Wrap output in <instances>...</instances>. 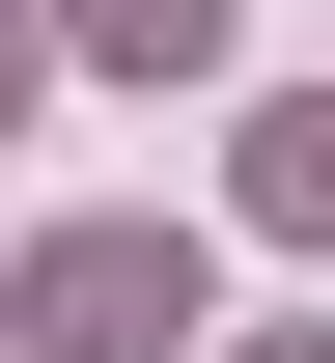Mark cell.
<instances>
[{
  "instance_id": "obj_1",
  "label": "cell",
  "mask_w": 335,
  "mask_h": 363,
  "mask_svg": "<svg viewBox=\"0 0 335 363\" xmlns=\"http://www.w3.org/2000/svg\"><path fill=\"white\" fill-rule=\"evenodd\" d=\"M28 363H195V224H56L28 252Z\"/></svg>"
},
{
  "instance_id": "obj_2",
  "label": "cell",
  "mask_w": 335,
  "mask_h": 363,
  "mask_svg": "<svg viewBox=\"0 0 335 363\" xmlns=\"http://www.w3.org/2000/svg\"><path fill=\"white\" fill-rule=\"evenodd\" d=\"M251 224H307V252H335V84H280V112H251Z\"/></svg>"
},
{
  "instance_id": "obj_3",
  "label": "cell",
  "mask_w": 335,
  "mask_h": 363,
  "mask_svg": "<svg viewBox=\"0 0 335 363\" xmlns=\"http://www.w3.org/2000/svg\"><path fill=\"white\" fill-rule=\"evenodd\" d=\"M84 56H140V84H195V56H224V0H84Z\"/></svg>"
},
{
  "instance_id": "obj_4",
  "label": "cell",
  "mask_w": 335,
  "mask_h": 363,
  "mask_svg": "<svg viewBox=\"0 0 335 363\" xmlns=\"http://www.w3.org/2000/svg\"><path fill=\"white\" fill-rule=\"evenodd\" d=\"M0 112H28V28H0Z\"/></svg>"
},
{
  "instance_id": "obj_5",
  "label": "cell",
  "mask_w": 335,
  "mask_h": 363,
  "mask_svg": "<svg viewBox=\"0 0 335 363\" xmlns=\"http://www.w3.org/2000/svg\"><path fill=\"white\" fill-rule=\"evenodd\" d=\"M251 363H335V335H251Z\"/></svg>"
}]
</instances>
